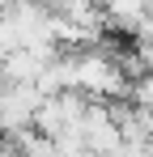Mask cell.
Returning a JSON list of instances; mask_svg holds the SVG:
<instances>
[{
  "label": "cell",
  "instance_id": "cell-1",
  "mask_svg": "<svg viewBox=\"0 0 153 157\" xmlns=\"http://www.w3.org/2000/svg\"><path fill=\"white\" fill-rule=\"evenodd\" d=\"M76 72H81V94H89V98H119V94H128L119 59H111L102 51H76Z\"/></svg>",
  "mask_w": 153,
  "mask_h": 157
},
{
  "label": "cell",
  "instance_id": "cell-2",
  "mask_svg": "<svg viewBox=\"0 0 153 157\" xmlns=\"http://www.w3.org/2000/svg\"><path fill=\"white\" fill-rule=\"evenodd\" d=\"M43 102L47 98L34 85H0V132H9V136L34 132V115Z\"/></svg>",
  "mask_w": 153,
  "mask_h": 157
},
{
  "label": "cell",
  "instance_id": "cell-3",
  "mask_svg": "<svg viewBox=\"0 0 153 157\" xmlns=\"http://www.w3.org/2000/svg\"><path fill=\"white\" fill-rule=\"evenodd\" d=\"M73 128L68 123V110H64V102L60 98H47V102L38 106V115H34V132H43V136H64V132Z\"/></svg>",
  "mask_w": 153,
  "mask_h": 157
},
{
  "label": "cell",
  "instance_id": "cell-4",
  "mask_svg": "<svg viewBox=\"0 0 153 157\" xmlns=\"http://www.w3.org/2000/svg\"><path fill=\"white\" fill-rule=\"evenodd\" d=\"M102 9H106V17L119 21V26H140V21L149 17L153 0H106Z\"/></svg>",
  "mask_w": 153,
  "mask_h": 157
},
{
  "label": "cell",
  "instance_id": "cell-5",
  "mask_svg": "<svg viewBox=\"0 0 153 157\" xmlns=\"http://www.w3.org/2000/svg\"><path fill=\"white\" fill-rule=\"evenodd\" d=\"M132 98H136V106L153 110V72H149L145 81H136V85H132Z\"/></svg>",
  "mask_w": 153,
  "mask_h": 157
}]
</instances>
